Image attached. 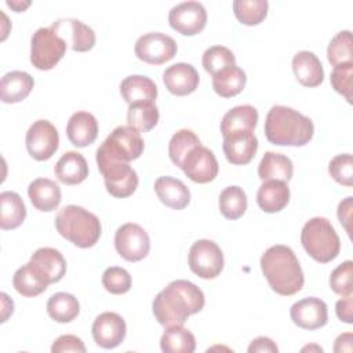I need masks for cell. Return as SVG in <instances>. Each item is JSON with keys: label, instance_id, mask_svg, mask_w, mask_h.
<instances>
[{"label": "cell", "instance_id": "cell-1", "mask_svg": "<svg viewBox=\"0 0 353 353\" xmlns=\"http://www.w3.org/2000/svg\"><path fill=\"white\" fill-rule=\"evenodd\" d=\"M203 291L189 280H174L153 299L152 312L156 320L167 327L183 325L190 314L203 310Z\"/></svg>", "mask_w": 353, "mask_h": 353}, {"label": "cell", "instance_id": "cell-2", "mask_svg": "<svg viewBox=\"0 0 353 353\" xmlns=\"http://www.w3.org/2000/svg\"><path fill=\"white\" fill-rule=\"evenodd\" d=\"M261 269L272 290L284 296L299 292L305 277L295 252L283 244L269 247L261 256Z\"/></svg>", "mask_w": 353, "mask_h": 353}, {"label": "cell", "instance_id": "cell-3", "mask_svg": "<svg viewBox=\"0 0 353 353\" xmlns=\"http://www.w3.org/2000/svg\"><path fill=\"white\" fill-rule=\"evenodd\" d=\"M313 121L298 110L274 105L266 114L265 135L277 146H303L313 138Z\"/></svg>", "mask_w": 353, "mask_h": 353}, {"label": "cell", "instance_id": "cell-4", "mask_svg": "<svg viewBox=\"0 0 353 353\" xmlns=\"http://www.w3.org/2000/svg\"><path fill=\"white\" fill-rule=\"evenodd\" d=\"M58 233L80 248H90L101 237L102 226L98 216L80 205H65L55 216Z\"/></svg>", "mask_w": 353, "mask_h": 353}, {"label": "cell", "instance_id": "cell-5", "mask_svg": "<svg viewBox=\"0 0 353 353\" xmlns=\"http://www.w3.org/2000/svg\"><path fill=\"white\" fill-rule=\"evenodd\" d=\"M301 243L305 251L320 263L334 261L341 251L339 236L331 222L323 216H314L303 225Z\"/></svg>", "mask_w": 353, "mask_h": 353}, {"label": "cell", "instance_id": "cell-6", "mask_svg": "<svg viewBox=\"0 0 353 353\" xmlns=\"http://www.w3.org/2000/svg\"><path fill=\"white\" fill-rule=\"evenodd\" d=\"M145 142L141 132L130 125L116 127L97 149V159L130 163L143 153Z\"/></svg>", "mask_w": 353, "mask_h": 353}, {"label": "cell", "instance_id": "cell-7", "mask_svg": "<svg viewBox=\"0 0 353 353\" xmlns=\"http://www.w3.org/2000/svg\"><path fill=\"white\" fill-rule=\"evenodd\" d=\"M66 47V41L51 26L39 28L30 40V62L39 70H50L63 58Z\"/></svg>", "mask_w": 353, "mask_h": 353}, {"label": "cell", "instance_id": "cell-8", "mask_svg": "<svg viewBox=\"0 0 353 353\" xmlns=\"http://www.w3.org/2000/svg\"><path fill=\"white\" fill-rule=\"evenodd\" d=\"M97 164L103 176L106 190L113 197L125 199L137 190L138 174L128 163L97 159Z\"/></svg>", "mask_w": 353, "mask_h": 353}, {"label": "cell", "instance_id": "cell-9", "mask_svg": "<svg viewBox=\"0 0 353 353\" xmlns=\"http://www.w3.org/2000/svg\"><path fill=\"white\" fill-rule=\"evenodd\" d=\"M189 268L201 279H215L223 270L225 259L216 243L208 239L197 240L189 250Z\"/></svg>", "mask_w": 353, "mask_h": 353}, {"label": "cell", "instance_id": "cell-10", "mask_svg": "<svg viewBox=\"0 0 353 353\" xmlns=\"http://www.w3.org/2000/svg\"><path fill=\"white\" fill-rule=\"evenodd\" d=\"M114 247L123 259L128 262H138L149 254L150 239L142 226L127 222L116 230Z\"/></svg>", "mask_w": 353, "mask_h": 353}, {"label": "cell", "instance_id": "cell-11", "mask_svg": "<svg viewBox=\"0 0 353 353\" xmlns=\"http://www.w3.org/2000/svg\"><path fill=\"white\" fill-rule=\"evenodd\" d=\"M176 41L161 32H150L138 37L135 41V55L150 65H161L176 55Z\"/></svg>", "mask_w": 353, "mask_h": 353}, {"label": "cell", "instance_id": "cell-12", "mask_svg": "<svg viewBox=\"0 0 353 353\" xmlns=\"http://www.w3.org/2000/svg\"><path fill=\"white\" fill-rule=\"evenodd\" d=\"M28 153L37 161L52 157L59 146V135L55 125L48 120H36L25 137Z\"/></svg>", "mask_w": 353, "mask_h": 353}, {"label": "cell", "instance_id": "cell-13", "mask_svg": "<svg viewBox=\"0 0 353 353\" xmlns=\"http://www.w3.org/2000/svg\"><path fill=\"white\" fill-rule=\"evenodd\" d=\"M168 23L183 36H194L204 29L207 11L199 1H183L170 10Z\"/></svg>", "mask_w": 353, "mask_h": 353}, {"label": "cell", "instance_id": "cell-14", "mask_svg": "<svg viewBox=\"0 0 353 353\" xmlns=\"http://www.w3.org/2000/svg\"><path fill=\"white\" fill-rule=\"evenodd\" d=\"M181 170L196 183H208L218 175V161L215 154L205 146L193 148L183 159Z\"/></svg>", "mask_w": 353, "mask_h": 353}, {"label": "cell", "instance_id": "cell-15", "mask_svg": "<svg viewBox=\"0 0 353 353\" xmlns=\"http://www.w3.org/2000/svg\"><path fill=\"white\" fill-rule=\"evenodd\" d=\"M91 332L98 346L103 349H114L124 341L127 325L119 313L103 312L94 320Z\"/></svg>", "mask_w": 353, "mask_h": 353}, {"label": "cell", "instance_id": "cell-16", "mask_svg": "<svg viewBox=\"0 0 353 353\" xmlns=\"http://www.w3.org/2000/svg\"><path fill=\"white\" fill-rule=\"evenodd\" d=\"M290 316L292 323L298 327L303 330H317L324 327L328 321L327 303L316 296L303 298L291 306Z\"/></svg>", "mask_w": 353, "mask_h": 353}, {"label": "cell", "instance_id": "cell-17", "mask_svg": "<svg viewBox=\"0 0 353 353\" xmlns=\"http://www.w3.org/2000/svg\"><path fill=\"white\" fill-rule=\"evenodd\" d=\"M51 28L59 34L73 51L85 52L90 51L97 41L95 32L88 25L74 18H65L52 22Z\"/></svg>", "mask_w": 353, "mask_h": 353}, {"label": "cell", "instance_id": "cell-18", "mask_svg": "<svg viewBox=\"0 0 353 353\" xmlns=\"http://www.w3.org/2000/svg\"><path fill=\"white\" fill-rule=\"evenodd\" d=\"M222 149L229 163L234 165H244L255 157L258 139L254 131H234L223 137Z\"/></svg>", "mask_w": 353, "mask_h": 353}, {"label": "cell", "instance_id": "cell-19", "mask_svg": "<svg viewBox=\"0 0 353 353\" xmlns=\"http://www.w3.org/2000/svg\"><path fill=\"white\" fill-rule=\"evenodd\" d=\"M165 88L178 97L192 94L199 87L200 76L194 66L185 62H178L168 66L163 73Z\"/></svg>", "mask_w": 353, "mask_h": 353}, {"label": "cell", "instance_id": "cell-20", "mask_svg": "<svg viewBox=\"0 0 353 353\" xmlns=\"http://www.w3.org/2000/svg\"><path fill=\"white\" fill-rule=\"evenodd\" d=\"M50 281L43 270L32 261L21 266L12 277V285L23 296H36L47 290Z\"/></svg>", "mask_w": 353, "mask_h": 353}, {"label": "cell", "instance_id": "cell-21", "mask_svg": "<svg viewBox=\"0 0 353 353\" xmlns=\"http://www.w3.org/2000/svg\"><path fill=\"white\" fill-rule=\"evenodd\" d=\"M66 135L74 146L85 148L97 139L98 121L94 114L88 112H76L68 121Z\"/></svg>", "mask_w": 353, "mask_h": 353}, {"label": "cell", "instance_id": "cell-22", "mask_svg": "<svg viewBox=\"0 0 353 353\" xmlns=\"http://www.w3.org/2000/svg\"><path fill=\"white\" fill-rule=\"evenodd\" d=\"M292 70L296 80L305 87H317L324 80V69L316 54L299 51L292 58Z\"/></svg>", "mask_w": 353, "mask_h": 353}, {"label": "cell", "instance_id": "cell-23", "mask_svg": "<svg viewBox=\"0 0 353 353\" xmlns=\"http://www.w3.org/2000/svg\"><path fill=\"white\" fill-rule=\"evenodd\" d=\"M154 192L163 204L174 210H183L190 201L188 186L172 176H159L154 181Z\"/></svg>", "mask_w": 353, "mask_h": 353}, {"label": "cell", "instance_id": "cell-24", "mask_svg": "<svg viewBox=\"0 0 353 353\" xmlns=\"http://www.w3.org/2000/svg\"><path fill=\"white\" fill-rule=\"evenodd\" d=\"M290 201V188L287 182L269 179L263 181L256 193V203L265 212L273 214L281 211Z\"/></svg>", "mask_w": 353, "mask_h": 353}, {"label": "cell", "instance_id": "cell-25", "mask_svg": "<svg viewBox=\"0 0 353 353\" xmlns=\"http://www.w3.org/2000/svg\"><path fill=\"white\" fill-rule=\"evenodd\" d=\"M28 196L33 207L43 212L54 211L61 203V188L48 178H37L29 183Z\"/></svg>", "mask_w": 353, "mask_h": 353}, {"label": "cell", "instance_id": "cell-26", "mask_svg": "<svg viewBox=\"0 0 353 353\" xmlns=\"http://www.w3.org/2000/svg\"><path fill=\"white\" fill-rule=\"evenodd\" d=\"M55 176L65 185H79L88 176V165L79 152H66L54 167Z\"/></svg>", "mask_w": 353, "mask_h": 353}, {"label": "cell", "instance_id": "cell-27", "mask_svg": "<svg viewBox=\"0 0 353 353\" xmlns=\"http://www.w3.org/2000/svg\"><path fill=\"white\" fill-rule=\"evenodd\" d=\"M33 77L22 70H11L1 77L0 99L4 103H17L23 101L33 88Z\"/></svg>", "mask_w": 353, "mask_h": 353}, {"label": "cell", "instance_id": "cell-28", "mask_svg": "<svg viewBox=\"0 0 353 353\" xmlns=\"http://www.w3.org/2000/svg\"><path fill=\"white\" fill-rule=\"evenodd\" d=\"M120 92L128 105L135 102H154L157 98V85L148 76L131 74L120 83Z\"/></svg>", "mask_w": 353, "mask_h": 353}, {"label": "cell", "instance_id": "cell-29", "mask_svg": "<svg viewBox=\"0 0 353 353\" xmlns=\"http://www.w3.org/2000/svg\"><path fill=\"white\" fill-rule=\"evenodd\" d=\"M258 117V110L251 105L234 106L222 117L221 134L225 137L234 131H254Z\"/></svg>", "mask_w": 353, "mask_h": 353}, {"label": "cell", "instance_id": "cell-30", "mask_svg": "<svg viewBox=\"0 0 353 353\" xmlns=\"http://www.w3.org/2000/svg\"><path fill=\"white\" fill-rule=\"evenodd\" d=\"M26 218V207L21 196L6 190L0 193V228L3 230L17 229Z\"/></svg>", "mask_w": 353, "mask_h": 353}, {"label": "cell", "instance_id": "cell-31", "mask_svg": "<svg viewBox=\"0 0 353 353\" xmlns=\"http://www.w3.org/2000/svg\"><path fill=\"white\" fill-rule=\"evenodd\" d=\"M30 261L43 270L50 284L58 283L66 273V261L63 255L55 248L41 247L32 254Z\"/></svg>", "mask_w": 353, "mask_h": 353}, {"label": "cell", "instance_id": "cell-32", "mask_svg": "<svg viewBox=\"0 0 353 353\" xmlns=\"http://www.w3.org/2000/svg\"><path fill=\"white\" fill-rule=\"evenodd\" d=\"M294 165L290 157L281 153L266 152L258 165V175L262 181L277 179L288 182L292 178Z\"/></svg>", "mask_w": 353, "mask_h": 353}, {"label": "cell", "instance_id": "cell-33", "mask_svg": "<svg viewBox=\"0 0 353 353\" xmlns=\"http://www.w3.org/2000/svg\"><path fill=\"white\" fill-rule=\"evenodd\" d=\"M247 83V76L239 66H228L212 74V88L222 98H232L240 94Z\"/></svg>", "mask_w": 353, "mask_h": 353}, {"label": "cell", "instance_id": "cell-34", "mask_svg": "<svg viewBox=\"0 0 353 353\" xmlns=\"http://www.w3.org/2000/svg\"><path fill=\"white\" fill-rule=\"evenodd\" d=\"M160 347L164 353H193L196 338L183 325L167 327L160 338Z\"/></svg>", "mask_w": 353, "mask_h": 353}, {"label": "cell", "instance_id": "cell-35", "mask_svg": "<svg viewBox=\"0 0 353 353\" xmlns=\"http://www.w3.org/2000/svg\"><path fill=\"white\" fill-rule=\"evenodd\" d=\"M80 312L79 301L68 292H57L47 302V313L57 323H70Z\"/></svg>", "mask_w": 353, "mask_h": 353}, {"label": "cell", "instance_id": "cell-36", "mask_svg": "<svg viewBox=\"0 0 353 353\" xmlns=\"http://www.w3.org/2000/svg\"><path fill=\"white\" fill-rule=\"evenodd\" d=\"M160 113L154 102H135L128 105L127 121L128 125L139 132L150 131L159 121Z\"/></svg>", "mask_w": 353, "mask_h": 353}, {"label": "cell", "instance_id": "cell-37", "mask_svg": "<svg viewBox=\"0 0 353 353\" xmlns=\"http://www.w3.org/2000/svg\"><path fill=\"white\" fill-rule=\"evenodd\" d=\"M247 210V196L240 186H228L219 194V211L228 219H239Z\"/></svg>", "mask_w": 353, "mask_h": 353}, {"label": "cell", "instance_id": "cell-38", "mask_svg": "<svg viewBox=\"0 0 353 353\" xmlns=\"http://www.w3.org/2000/svg\"><path fill=\"white\" fill-rule=\"evenodd\" d=\"M269 3L266 0H234L233 12L239 22L247 26L261 23L268 15Z\"/></svg>", "mask_w": 353, "mask_h": 353}, {"label": "cell", "instance_id": "cell-39", "mask_svg": "<svg viewBox=\"0 0 353 353\" xmlns=\"http://www.w3.org/2000/svg\"><path fill=\"white\" fill-rule=\"evenodd\" d=\"M199 145H201V142L192 130L183 128L176 131L168 143V154L171 161L181 168L185 156Z\"/></svg>", "mask_w": 353, "mask_h": 353}, {"label": "cell", "instance_id": "cell-40", "mask_svg": "<svg viewBox=\"0 0 353 353\" xmlns=\"http://www.w3.org/2000/svg\"><path fill=\"white\" fill-rule=\"evenodd\" d=\"M327 58L332 66L353 63V51H352V32L342 30L336 33L328 47H327Z\"/></svg>", "mask_w": 353, "mask_h": 353}, {"label": "cell", "instance_id": "cell-41", "mask_svg": "<svg viewBox=\"0 0 353 353\" xmlns=\"http://www.w3.org/2000/svg\"><path fill=\"white\" fill-rule=\"evenodd\" d=\"M201 62L205 72H208L212 76L228 66H234L236 57L228 47L212 46L204 51Z\"/></svg>", "mask_w": 353, "mask_h": 353}, {"label": "cell", "instance_id": "cell-42", "mask_svg": "<svg viewBox=\"0 0 353 353\" xmlns=\"http://www.w3.org/2000/svg\"><path fill=\"white\" fill-rule=\"evenodd\" d=\"M102 285L110 294H125L131 288V276L124 268L110 266L102 274Z\"/></svg>", "mask_w": 353, "mask_h": 353}, {"label": "cell", "instance_id": "cell-43", "mask_svg": "<svg viewBox=\"0 0 353 353\" xmlns=\"http://www.w3.org/2000/svg\"><path fill=\"white\" fill-rule=\"evenodd\" d=\"M352 277H353V262L345 261L331 272V276H330L331 290L343 298L350 296L353 294Z\"/></svg>", "mask_w": 353, "mask_h": 353}, {"label": "cell", "instance_id": "cell-44", "mask_svg": "<svg viewBox=\"0 0 353 353\" xmlns=\"http://www.w3.org/2000/svg\"><path fill=\"white\" fill-rule=\"evenodd\" d=\"M328 172L334 181L350 188L353 185V159L352 154L343 153L331 159Z\"/></svg>", "mask_w": 353, "mask_h": 353}, {"label": "cell", "instance_id": "cell-45", "mask_svg": "<svg viewBox=\"0 0 353 353\" xmlns=\"http://www.w3.org/2000/svg\"><path fill=\"white\" fill-rule=\"evenodd\" d=\"M352 77H353V63H343L334 66L331 73L332 88L345 97V99L352 102Z\"/></svg>", "mask_w": 353, "mask_h": 353}, {"label": "cell", "instance_id": "cell-46", "mask_svg": "<svg viewBox=\"0 0 353 353\" xmlns=\"http://www.w3.org/2000/svg\"><path fill=\"white\" fill-rule=\"evenodd\" d=\"M52 353H63V352H77V353H85V346L80 338L76 335H61L57 338L51 346Z\"/></svg>", "mask_w": 353, "mask_h": 353}, {"label": "cell", "instance_id": "cell-47", "mask_svg": "<svg viewBox=\"0 0 353 353\" xmlns=\"http://www.w3.org/2000/svg\"><path fill=\"white\" fill-rule=\"evenodd\" d=\"M335 312L341 321L352 324L353 323V298H352V295L339 299L335 305Z\"/></svg>", "mask_w": 353, "mask_h": 353}, {"label": "cell", "instance_id": "cell-48", "mask_svg": "<svg viewBox=\"0 0 353 353\" xmlns=\"http://www.w3.org/2000/svg\"><path fill=\"white\" fill-rule=\"evenodd\" d=\"M248 352L250 353H263V352H268V353H277L279 352V347L276 346V343L270 339V338H266V336H258L255 338L250 346H248Z\"/></svg>", "mask_w": 353, "mask_h": 353}, {"label": "cell", "instance_id": "cell-49", "mask_svg": "<svg viewBox=\"0 0 353 353\" xmlns=\"http://www.w3.org/2000/svg\"><path fill=\"white\" fill-rule=\"evenodd\" d=\"M352 199L353 197H346L343 201L339 203L338 205V219L341 222V225H343L345 230L350 234V226H349V222H350V218H352Z\"/></svg>", "mask_w": 353, "mask_h": 353}, {"label": "cell", "instance_id": "cell-50", "mask_svg": "<svg viewBox=\"0 0 353 353\" xmlns=\"http://www.w3.org/2000/svg\"><path fill=\"white\" fill-rule=\"evenodd\" d=\"M334 352H352V334L346 332L335 339Z\"/></svg>", "mask_w": 353, "mask_h": 353}, {"label": "cell", "instance_id": "cell-51", "mask_svg": "<svg viewBox=\"0 0 353 353\" xmlns=\"http://www.w3.org/2000/svg\"><path fill=\"white\" fill-rule=\"evenodd\" d=\"M7 6L11 7L12 10H15L17 12L23 11L26 7L30 6V1H7Z\"/></svg>", "mask_w": 353, "mask_h": 353}]
</instances>
